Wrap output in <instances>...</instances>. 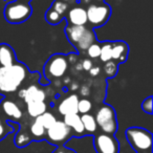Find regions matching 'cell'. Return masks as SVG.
Listing matches in <instances>:
<instances>
[{
    "label": "cell",
    "instance_id": "cell-31",
    "mask_svg": "<svg viewBox=\"0 0 153 153\" xmlns=\"http://www.w3.org/2000/svg\"><path fill=\"white\" fill-rule=\"evenodd\" d=\"M81 65H82V69L88 70V71H89V70L91 69L92 66H94V65H92V62H91V60H90V59H84L83 61H82Z\"/></svg>",
    "mask_w": 153,
    "mask_h": 153
},
{
    "label": "cell",
    "instance_id": "cell-32",
    "mask_svg": "<svg viewBox=\"0 0 153 153\" xmlns=\"http://www.w3.org/2000/svg\"><path fill=\"white\" fill-rule=\"evenodd\" d=\"M100 71H101V68L99 67V66H92L91 69L89 70L90 76H97L100 74Z\"/></svg>",
    "mask_w": 153,
    "mask_h": 153
},
{
    "label": "cell",
    "instance_id": "cell-26",
    "mask_svg": "<svg viewBox=\"0 0 153 153\" xmlns=\"http://www.w3.org/2000/svg\"><path fill=\"white\" fill-rule=\"evenodd\" d=\"M104 71L109 78H112L117 74V64L112 60L106 62L104 65Z\"/></svg>",
    "mask_w": 153,
    "mask_h": 153
},
{
    "label": "cell",
    "instance_id": "cell-25",
    "mask_svg": "<svg viewBox=\"0 0 153 153\" xmlns=\"http://www.w3.org/2000/svg\"><path fill=\"white\" fill-rule=\"evenodd\" d=\"M92 108V104L88 99H79V102H78V113H81V114H86V113H89V111Z\"/></svg>",
    "mask_w": 153,
    "mask_h": 153
},
{
    "label": "cell",
    "instance_id": "cell-17",
    "mask_svg": "<svg viewBox=\"0 0 153 153\" xmlns=\"http://www.w3.org/2000/svg\"><path fill=\"white\" fill-rule=\"evenodd\" d=\"M81 121L83 124L84 130H85L86 134H94L98 130V125H97V122L94 120V117L89 113H86V114L81 115Z\"/></svg>",
    "mask_w": 153,
    "mask_h": 153
},
{
    "label": "cell",
    "instance_id": "cell-28",
    "mask_svg": "<svg viewBox=\"0 0 153 153\" xmlns=\"http://www.w3.org/2000/svg\"><path fill=\"white\" fill-rule=\"evenodd\" d=\"M51 7L53 11L57 12L59 15L63 16L64 13L66 12V10H67V3L64 2V1H61V0H56Z\"/></svg>",
    "mask_w": 153,
    "mask_h": 153
},
{
    "label": "cell",
    "instance_id": "cell-9",
    "mask_svg": "<svg viewBox=\"0 0 153 153\" xmlns=\"http://www.w3.org/2000/svg\"><path fill=\"white\" fill-rule=\"evenodd\" d=\"M94 147L97 153H120V143L114 135L103 132L94 137Z\"/></svg>",
    "mask_w": 153,
    "mask_h": 153
},
{
    "label": "cell",
    "instance_id": "cell-14",
    "mask_svg": "<svg viewBox=\"0 0 153 153\" xmlns=\"http://www.w3.org/2000/svg\"><path fill=\"white\" fill-rule=\"evenodd\" d=\"M0 110H2L7 117L14 121H18L22 117V111L15 102L11 100H2L0 103Z\"/></svg>",
    "mask_w": 153,
    "mask_h": 153
},
{
    "label": "cell",
    "instance_id": "cell-24",
    "mask_svg": "<svg viewBox=\"0 0 153 153\" xmlns=\"http://www.w3.org/2000/svg\"><path fill=\"white\" fill-rule=\"evenodd\" d=\"M63 19V16L59 15L56 11H53L51 7H49L47 10L46 14H45V20L48 22L51 25H57L58 23L61 22V20Z\"/></svg>",
    "mask_w": 153,
    "mask_h": 153
},
{
    "label": "cell",
    "instance_id": "cell-7",
    "mask_svg": "<svg viewBox=\"0 0 153 153\" xmlns=\"http://www.w3.org/2000/svg\"><path fill=\"white\" fill-rule=\"evenodd\" d=\"M72 136V131L63 121H56V123L45 132V138L55 146H64Z\"/></svg>",
    "mask_w": 153,
    "mask_h": 153
},
{
    "label": "cell",
    "instance_id": "cell-30",
    "mask_svg": "<svg viewBox=\"0 0 153 153\" xmlns=\"http://www.w3.org/2000/svg\"><path fill=\"white\" fill-rule=\"evenodd\" d=\"M53 153H76V152L74 150H72V149L67 148V147L58 146L57 148L53 151Z\"/></svg>",
    "mask_w": 153,
    "mask_h": 153
},
{
    "label": "cell",
    "instance_id": "cell-15",
    "mask_svg": "<svg viewBox=\"0 0 153 153\" xmlns=\"http://www.w3.org/2000/svg\"><path fill=\"white\" fill-rule=\"evenodd\" d=\"M67 20L70 25H85L87 23L86 10L81 7H74L68 12Z\"/></svg>",
    "mask_w": 153,
    "mask_h": 153
},
{
    "label": "cell",
    "instance_id": "cell-34",
    "mask_svg": "<svg viewBox=\"0 0 153 153\" xmlns=\"http://www.w3.org/2000/svg\"><path fill=\"white\" fill-rule=\"evenodd\" d=\"M18 1H22V2H26V3H30L32 0H18Z\"/></svg>",
    "mask_w": 153,
    "mask_h": 153
},
{
    "label": "cell",
    "instance_id": "cell-33",
    "mask_svg": "<svg viewBox=\"0 0 153 153\" xmlns=\"http://www.w3.org/2000/svg\"><path fill=\"white\" fill-rule=\"evenodd\" d=\"M81 94H83V96H88V94H89V88L86 87V86H83V87L81 88Z\"/></svg>",
    "mask_w": 153,
    "mask_h": 153
},
{
    "label": "cell",
    "instance_id": "cell-22",
    "mask_svg": "<svg viewBox=\"0 0 153 153\" xmlns=\"http://www.w3.org/2000/svg\"><path fill=\"white\" fill-rule=\"evenodd\" d=\"M32 142V137L24 131H18L15 136V145L18 148H23Z\"/></svg>",
    "mask_w": 153,
    "mask_h": 153
},
{
    "label": "cell",
    "instance_id": "cell-1",
    "mask_svg": "<svg viewBox=\"0 0 153 153\" xmlns=\"http://www.w3.org/2000/svg\"><path fill=\"white\" fill-rule=\"evenodd\" d=\"M27 76V68L24 64L16 62L10 66H0V94L15 92Z\"/></svg>",
    "mask_w": 153,
    "mask_h": 153
},
{
    "label": "cell",
    "instance_id": "cell-8",
    "mask_svg": "<svg viewBox=\"0 0 153 153\" xmlns=\"http://www.w3.org/2000/svg\"><path fill=\"white\" fill-rule=\"evenodd\" d=\"M87 22L92 27L103 26L107 23L111 15V9L107 4H90L86 10Z\"/></svg>",
    "mask_w": 153,
    "mask_h": 153
},
{
    "label": "cell",
    "instance_id": "cell-13",
    "mask_svg": "<svg viewBox=\"0 0 153 153\" xmlns=\"http://www.w3.org/2000/svg\"><path fill=\"white\" fill-rule=\"evenodd\" d=\"M63 122L71 129V131L74 132L76 136H84L85 135V130H84L83 124L81 121V115L79 113H72V114L64 115Z\"/></svg>",
    "mask_w": 153,
    "mask_h": 153
},
{
    "label": "cell",
    "instance_id": "cell-11",
    "mask_svg": "<svg viewBox=\"0 0 153 153\" xmlns=\"http://www.w3.org/2000/svg\"><path fill=\"white\" fill-rule=\"evenodd\" d=\"M78 102H79V98L76 94H69L59 104L58 111L63 117L67 114H72V113H78Z\"/></svg>",
    "mask_w": 153,
    "mask_h": 153
},
{
    "label": "cell",
    "instance_id": "cell-12",
    "mask_svg": "<svg viewBox=\"0 0 153 153\" xmlns=\"http://www.w3.org/2000/svg\"><path fill=\"white\" fill-rule=\"evenodd\" d=\"M129 46L124 41L111 42V60H115L119 63H124L128 58Z\"/></svg>",
    "mask_w": 153,
    "mask_h": 153
},
{
    "label": "cell",
    "instance_id": "cell-35",
    "mask_svg": "<svg viewBox=\"0 0 153 153\" xmlns=\"http://www.w3.org/2000/svg\"><path fill=\"white\" fill-rule=\"evenodd\" d=\"M76 69H82V65H81V64H78V65H76Z\"/></svg>",
    "mask_w": 153,
    "mask_h": 153
},
{
    "label": "cell",
    "instance_id": "cell-36",
    "mask_svg": "<svg viewBox=\"0 0 153 153\" xmlns=\"http://www.w3.org/2000/svg\"><path fill=\"white\" fill-rule=\"evenodd\" d=\"M136 153H152V151H146V152H136Z\"/></svg>",
    "mask_w": 153,
    "mask_h": 153
},
{
    "label": "cell",
    "instance_id": "cell-20",
    "mask_svg": "<svg viewBox=\"0 0 153 153\" xmlns=\"http://www.w3.org/2000/svg\"><path fill=\"white\" fill-rule=\"evenodd\" d=\"M14 132L13 124L7 122L2 115L0 114V142L7 137V134Z\"/></svg>",
    "mask_w": 153,
    "mask_h": 153
},
{
    "label": "cell",
    "instance_id": "cell-29",
    "mask_svg": "<svg viewBox=\"0 0 153 153\" xmlns=\"http://www.w3.org/2000/svg\"><path fill=\"white\" fill-rule=\"evenodd\" d=\"M142 109L145 112L148 113V114L152 113V97L147 98L146 100L142 103Z\"/></svg>",
    "mask_w": 153,
    "mask_h": 153
},
{
    "label": "cell",
    "instance_id": "cell-10",
    "mask_svg": "<svg viewBox=\"0 0 153 153\" xmlns=\"http://www.w3.org/2000/svg\"><path fill=\"white\" fill-rule=\"evenodd\" d=\"M18 96L19 98L23 99L26 104L32 102H45V99H46L44 90L40 89L36 85H30L25 89L20 90Z\"/></svg>",
    "mask_w": 153,
    "mask_h": 153
},
{
    "label": "cell",
    "instance_id": "cell-16",
    "mask_svg": "<svg viewBox=\"0 0 153 153\" xmlns=\"http://www.w3.org/2000/svg\"><path fill=\"white\" fill-rule=\"evenodd\" d=\"M16 55L13 47L7 43L0 44V66H10L16 63Z\"/></svg>",
    "mask_w": 153,
    "mask_h": 153
},
{
    "label": "cell",
    "instance_id": "cell-21",
    "mask_svg": "<svg viewBox=\"0 0 153 153\" xmlns=\"http://www.w3.org/2000/svg\"><path fill=\"white\" fill-rule=\"evenodd\" d=\"M30 131V133H32V135L34 136V138H36L37 140L45 138V132H46V130H45L40 124L37 123L36 121H34L32 123Z\"/></svg>",
    "mask_w": 153,
    "mask_h": 153
},
{
    "label": "cell",
    "instance_id": "cell-5",
    "mask_svg": "<svg viewBox=\"0 0 153 153\" xmlns=\"http://www.w3.org/2000/svg\"><path fill=\"white\" fill-rule=\"evenodd\" d=\"M32 7L30 3L22 1H14L5 5L4 18L9 23L18 24L26 21L32 15Z\"/></svg>",
    "mask_w": 153,
    "mask_h": 153
},
{
    "label": "cell",
    "instance_id": "cell-37",
    "mask_svg": "<svg viewBox=\"0 0 153 153\" xmlns=\"http://www.w3.org/2000/svg\"><path fill=\"white\" fill-rule=\"evenodd\" d=\"M61 1H64V2H66V1H68V0H61Z\"/></svg>",
    "mask_w": 153,
    "mask_h": 153
},
{
    "label": "cell",
    "instance_id": "cell-2",
    "mask_svg": "<svg viewBox=\"0 0 153 153\" xmlns=\"http://www.w3.org/2000/svg\"><path fill=\"white\" fill-rule=\"evenodd\" d=\"M65 34L67 39L76 51H84L92 44L97 42L96 34L91 28L85 25H70L68 24L65 27Z\"/></svg>",
    "mask_w": 153,
    "mask_h": 153
},
{
    "label": "cell",
    "instance_id": "cell-19",
    "mask_svg": "<svg viewBox=\"0 0 153 153\" xmlns=\"http://www.w3.org/2000/svg\"><path fill=\"white\" fill-rule=\"evenodd\" d=\"M35 121H36L37 123L40 124V125L42 126L45 130H47L48 128H51V126L56 123L57 119H56V117L53 114V113L47 112V111H46V112H44V113H42L41 115H39L38 117H36V119H35Z\"/></svg>",
    "mask_w": 153,
    "mask_h": 153
},
{
    "label": "cell",
    "instance_id": "cell-27",
    "mask_svg": "<svg viewBox=\"0 0 153 153\" xmlns=\"http://www.w3.org/2000/svg\"><path fill=\"white\" fill-rule=\"evenodd\" d=\"M86 51H87V55L89 56L91 59H97V58L100 57L101 44L98 42H94V43H92Z\"/></svg>",
    "mask_w": 153,
    "mask_h": 153
},
{
    "label": "cell",
    "instance_id": "cell-23",
    "mask_svg": "<svg viewBox=\"0 0 153 153\" xmlns=\"http://www.w3.org/2000/svg\"><path fill=\"white\" fill-rule=\"evenodd\" d=\"M101 61L106 63L111 60V42L110 41H105L101 44V53L100 57Z\"/></svg>",
    "mask_w": 153,
    "mask_h": 153
},
{
    "label": "cell",
    "instance_id": "cell-18",
    "mask_svg": "<svg viewBox=\"0 0 153 153\" xmlns=\"http://www.w3.org/2000/svg\"><path fill=\"white\" fill-rule=\"evenodd\" d=\"M46 109L47 105L45 102H32L27 104V113L30 114V117L34 119L46 112Z\"/></svg>",
    "mask_w": 153,
    "mask_h": 153
},
{
    "label": "cell",
    "instance_id": "cell-4",
    "mask_svg": "<svg viewBox=\"0 0 153 153\" xmlns=\"http://www.w3.org/2000/svg\"><path fill=\"white\" fill-rule=\"evenodd\" d=\"M94 120L97 122L98 127L102 130L103 133L113 134L117 130V121L114 108L110 105L104 104L97 111Z\"/></svg>",
    "mask_w": 153,
    "mask_h": 153
},
{
    "label": "cell",
    "instance_id": "cell-3",
    "mask_svg": "<svg viewBox=\"0 0 153 153\" xmlns=\"http://www.w3.org/2000/svg\"><path fill=\"white\" fill-rule=\"evenodd\" d=\"M130 146L136 152L152 151V133L140 127H130L125 132Z\"/></svg>",
    "mask_w": 153,
    "mask_h": 153
},
{
    "label": "cell",
    "instance_id": "cell-6",
    "mask_svg": "<svg viewBox=\"0 0 153 153\" xmlns=\"http://www.w3.org/2000/svg\"><path fill=\"white\" fill-rule=\"evenodd\" d=\"M68 68V61L66 56L61 53L53 55L44 66V74L48 80L58 79L65 74Z\"/></svg>",
    "mask_w": 153,
    "mask_h": 153
}]
</instances>
